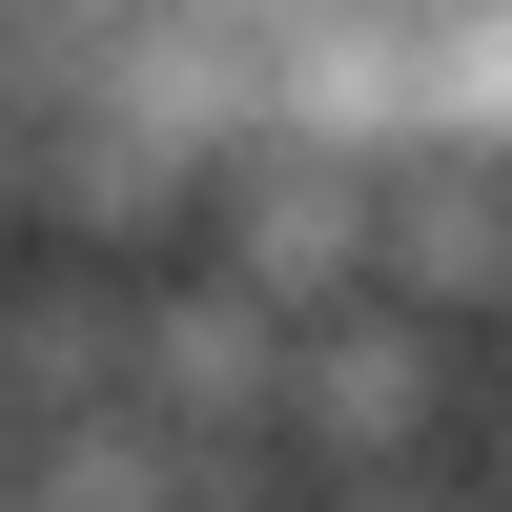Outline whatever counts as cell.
Instances as JSON below:
<instances>
[{
    "label": "cell",
    "mask_w": 512,
    "mask_h": 512,
    "mask_svg": "<svg viewBox=\"0 0 512 512\" xmlns=\"http://www.w3.org/2000/svg\"><path fill=\"white\" fill-rule=\"evenodd\" d=\"M410 451H472V328L349 287V308L287 328V472H410Z\"/></svg>",
    "instance_id": "cell-1"
},
{
    "label": "cell",
    "mask_w": 512,
    "mask_h": 512,
    "mask_svg": "<svg viewBox=\"0 0 512 512\" xmlns=\"http://www.w3.org/2000/svg\"><path fill=\"white\" fill-rule=\"evenodd\" d=\"M287 287H246L226 246H164L144 308H123V410H164V431L205 451H287Z\"/></svg>",
    "instance_id": "cell-2"
},
{
    "label": "cell",
    "mask_w": 512,
    "mask_h": 512,
    "mask_svg": "<svg viewBox=\"0 0 512 512\" xmlns=\"http://www.w3.org/2000/svg\"><path fill=\"white\" fill-rule=\"evenodd\" d=\"M205 246H226L246 287H287V308H349V287H390V164L369 144H246L226 205H205Z\"/></svg>",
    "instance_id": "cell-3"
},
{
    "label": "cell",
    "mask_w": 512,
    "mask_h": 512,
    "mask_svg": "<svg viewBox=\"0 0 512 512\" xmlns=\"http://www.w3.org/2000/svg\"><path fill=\"white\" fill-rule=\"evenodd\" d=\"M123 308H144V267H103V246H21V267H0V410H21V431L123 410Z\"/></svg>",
    "instance_id": "cell-4"
},
{
    "label": "cell",
    "mask_w": 512,
    "mask_h": 512,
    "mask_svg": "<svg viewBox=\"0 0 512 512\" xmlns=\"http://www.w3.org/2000/svg\"><path fill=\"white\" fill-rule=\"evenodd\" d=\"M390 287L451 328H512V164L492 144H410L390 164Z\"/></svg>",
    "instance_id": "cell-5"
},
{
    "label": "cell",
    "mask_w": 512,
    "mask_h": 512,
    "mask_svg": "<svg viewBox=\"0 0 512 512\" xmlns=\"http://www.w3.org/2000/svg\"><path fill=\"white\" fill-rule=\"evenodd\" d=\"M308 512H492L472 451H410V472H308Z\"/></svg>",
    "instance_id": "cell-6"
},
{
    "label": "cell",
    "mask_w": 512,
    "mask_h": 512,
    "mask_svg": "<svg viewBox=\"0 0 512 512\" xmlns=\"http://www.w3.org/2000/svg\"><path fill=\"white\" fill-rule=\"evenodd\" d=\"M472 472H492V512H512V328H472Z\"/></svg>",
    "instance_id": "cell-7"
}]
</instances>
